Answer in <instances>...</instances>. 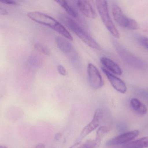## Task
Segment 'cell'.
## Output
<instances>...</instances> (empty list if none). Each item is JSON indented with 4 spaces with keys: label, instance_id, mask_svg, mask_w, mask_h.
<instances>
[{
    "label": "cell",
    "instance_id": "obj_1",
    "mask_svg": "<svg viewBox=\"0 0 148 148\" xmlns=\"http://www.w3.org/2000/svg\"><path fill=\"white\" fill-rule=\"evenodd\" d=\"M27 15L34 21L47 26L58 32L66 39L73 41V36L66 28L50 16L38 11L29 12Z\"/></svg>",
    "mask_w": 148,
    "mask_h": 148
},
{
    "label": "cell",
    "instance_id": "obj_3",
    "mask_svg": "<svg viewBox=\"0 0 148 148\" xmlns=\"http://www.w3.org/2000/svg\"><path fill=\"white\" fill-rule=\"evenodd\" d=\"M96 2L97 10L105 27L114 37L119 38L120 34L110 15L107 1H97Z\"/></svg>",
    "mask_w": 148,
    "mask_h": 148
},
{
    "label": "cell",
    "instance_id": "obj_17",
    "mask_svg": "<svg viewBox=\"0 0 148 148\" xmlns=\"http://www.w3.org/2000/svg\"><path fill=\"white\" fill-rule=\"evenodd\" d=\"M109 131V129L106 126H103L100 127L97 131L96 138L102 140L103 138L108 134Z\"/></svg>",
    "mask_w": 148,
    "mask_h": 148
},
{
    "label": "cell",
    "instance_id": "obj_12",
    "mask_svg": "<svg viewBox=\"0 0 148 148\" xmlns=\"http://www.w3.org/2000/svg\"><path fill=\"white\" fill-rule=\"evenodd\" d=\"M100 60L101 63L108 71L118 75H121L122 74V70L120 66L111 59L102 57Z\"/></svg>",
    "mask_w": 148,
    "mask_h": 148
},
{
    "label": "cell",
    "instance_id": "obj_19",
    "mask_svg": "<svg viewBox=\"0 0 148 148\" xmlns=\"http://www.w3.org/2000/svg\"><path fill=\"white\" fill-rule=\"evenodd\" d=\"M57 69H58V72L62 75L66 76V70L62 65H58Z\"/></svg>",
    "mask_w": 148,
    "mask_h": 148
},
{
    "label": "cell",
    "instance_id": "obj_23",
    "mask_svg": "<svg viewBox=\"0 0 148 148\" xmlns=\"http://www.w3.org/2000/svg\"><path fill=\"white\" fill-rule=\"evenodd\" d=\"M29 63H31V65H37L38 63V60L35 57H31L30 59H29Z\"/></svg>",
    "mask_w": 148,
    "mask_h": 148
},
{
    "label": "cell",
    "instance_id": "obj_15",
    "mask_svg": "<svg viewBox=\"0 0 148 148\" xmlns=\"http://www.w3.org/2000/svg\"><path fill=\"white\" fill-rule=\"evenodd\" d=\"M56 3L60 4L64 10L65 11L72 17L76 18L77 17V13L75 9L71 6L68 1H55Z\"/></svg>",
    "mask_w": 148,
    "mask_h": 148
},
{
    "label": "cell",
    "instance_id": "obj_9",
    "mask_svg": "<svg viewBox=\"0 0 148 148\" xmlns=\"http://www.w3.org/2000/svg\"><path fill=\"white\" fill-rule=\"evenodd\" d=\"M56 42L58 47L63 54L73 61L76 59V52L72 43L67 39L59 36L56 38Z\"/></svg>",
    "mask_w": 148,
    "mask_h": 148
},
{
    "label": "cell",
    "instance_id": "obj_16",
    "mask_svg": "<svg viewBox=\"0 0 148 148\" xmlns=\"http://www.w3.org/2000/svg\"><path fill=\"white\" fill-rule=\"evenodd\" d=\"M101 141L97 138L88 140L84 143V148H99Z\"/></svg>",
    "mask_w": 148,
    "mask_h": 148
},
{
    "label": "cell",
    "instance_id": "obj_13",
    "mask_svg": "<svg viewBox=\"0 0 148 148\" xmlns=\"http://www.w3.org/2000/svg\"><path fill=\"white\" fill-rule=\"evenodd\" d=\"M130 105L133 110L140 115H145L147 112V108L146 105L136 98L131 99Z\"/></svg>",
    "mask_w": 148,
    "mask_h": 148
},
{
    "label": "cell",
    "instance_id": "obj_11",
    "mask_svg": "<svg viewBox=\"0 0 148 148\" xmlns=\"http://www.w3.org/2000/svg\"><path fill=\"white\" fill-rule=\"evenodd\" d=\"M77 5L80 11L88 18L93 19L96 18L97 13L88 1H77Z\"/></svg>",
    "mask_w": 148,
    "mask_h": 148
},
{
    "label": "cell",
    "instance_id": "obj_2",
    "mask_svg": "<svg viewBox=\"0 0 148 148\" xmlns=\"http://www.w3.org/2000/svg\"><path fill=\"white\" fill-rule=\"evenodd\" d=\"M61 20L69 29L72 30L87 45L94 49L100 50L98 43L75 21L65 15L61 16Z\"/></svg>",
    "mask_w": 148,
    "mask_h": 148
},
{
    "label": "cell",
    "instance_id": "obj_25",
    "mask_svg": "<svg viewBox=\"0 0 148 148\" xmlns=\"http://www.w3.org/2000/svg\"><path fill=\"white\" fill-rule=\"evenodd\" d=\"M0 148H8L7 147H5V146H0Z\"/></svg>",
    "mask_w": 148,
    "mask_h": 148
},
{
    "label": "cell",
    "instance_id": "obj_4",
    "mask_svg": "<svg viewBox=\"0 0 148 148\" xmlns=\"http://www.w3.org/2000/svg\"><path fill=\"white\" fill-rule=\"evenodd\" d=\"M112 11L114 20L121 27L133 30L139 28L138 23L135 20L126 16L117 4L114 3L112 5Z\"/></svg>",
    "mask_w": 148,
    "mask_h": 148
},
{
    "label": "cell",
    "instance_id": "obj_7",
    "mask_svg": "<svg viewBox=\"0 0 148 148\" xmlns=\"http://www.w3.org/2000/svg\"><path fill=\"white\" fill-rule=\"evenodd\" d=\"M116 50L119 55L122 58L123 61L127 63L130 64L132 66L137 68H143L145 67L144 62L139 58L133 55L132 54L128 52V51L120 46L118 44H116Z\"/></svg>",
    "mask_w": 148,
    "mask_h": 148
},
{
    "label": "cell",
    "instance_id": "obj_6",
    "mask_svg": "<svg viewBox=\"0 0 148 148\" xmlns=\"http://www.w3.org/2000/svg\"><path fill=\"white\" fill-rule=\"evenodd\" d=\"M88 78L90 86L94 89L101 88L104 84L103 80L97 68L91 63L88 66Z\"/></svg>",
    "mask_w": 148,
    "mask_h": 148
},
{
    "label": "cell",
    "instance_id": "obj_20",
    "mask_svg": "<svg viewBox=\"0 0 148 148\" xmlns=\"http://www.w3.org/2000/svg\"><path fill=\"white\" fill-rule=\"evenodd\" d=\"M140 42L143 46L148 49V38L147 37L143 38L141 40Z\"/></svg>",
    "mask_w": 148,
    "mask_h": 148
},
{
    "label": "cell",
    "instance_id": "obj_22",
    "mask_svg": "<svg viewBox=\"0 0 148 148\" xmlns=\"http://www.w3.org/2000/svg\"><path fill=\"white\" fill-rule=\"evenodd\" d=\"M69 148H84V143L77 142Z\"/></svg>",
    "mask_w": 148,
    "mask_h": 148
},
{
    "label": "cell",
    "instance_id": "obj_10",
    "mask_svg": "<svg viewBox=\"0 0 148 148\" xmlns=\"http://www.w3.org/2000/svg\"><path fill=\"white\" fill-rule=\"evenodd\" d=\"M102 70L115 89L121 94H125L127 92V86L122 80L108 71L105 68H102Z\"/></svg>",
    "mask_w": 148,
    "mask_h": 148
},
{
    "label": "cell",
    "instance_id": "obj_24",
    "mask_svg": "<svg viewBox=\"0 0 148 148\" xmlns=\"http://www.w3.org/2000/svg\"><path fill=\"white\" fill-rule=\"evenodd\" d=\"M36 148H45V145L42 144H40L37 145Z\"/></svg>",
    "mask_w": 148,
    "mask_h": 148
},
{
    "label": "cell",
    "instance_id": "obj_21",
    "mask_svg": "<svg viewBox=\"0 0 148 148\" xmlns=\"http://www.w3.org/2000/svg\"><path fill=\"white\" fill-rule=\"evenodd\" d=\"M0 2L2 3H5V4H9V5H16V3L14 1H9V0H2L0 1Z\"/></svg>",
    "mask_w": 148,
    "mask_h": 148
},
{
    "label": "cell",
    "instance_id": "obj_18",
    "mask_svg": "<svg viewBox=\"0 0 148 148\" xmlns=\"http://www.w3.org/2000/svg\"><path fill=\"white\" fill-rule=\"evenodd\" d=\"M35 47L36 49L42 54L46 55H49V52H50L49 49L46 46H43L40 44H36Z\"/></svg>",
    "mask_w": 148,
    "mask_h": 148
},
{
    "label": "cell",
    "instance_id": "obj_14",
    "mask_svg": "<svg viewBox=\"0 0 148 148\" xmlns=\"http://www.w3.org/2000/svg\"><path fill=\"white\" fill-rule=\"evenodd\" d=\"M123 148H148V136L140 138L139 140L130 143L124 144Z\"/></svg>",
    "mask_w": 148,
    "mask_h": 148
},
{
    "label": "cell",
    "instance_id": "obj_5",
    "mask_svg": "<svg viewBox=\"0 0 148 148\" xmlns=\"http://www.w3.org/2000/svg\"><path fill=\"white\" fill-rule=\"evenodd\" d=\"M103 117V111L102 109H98L96 110L92 120L85 126L82 130L80 134L81 140L85 138L91 132L96 129L101 124Z\"/></svg>",
    "mask_w": 148,
    "mask_h": 148
},
{
    "label": "cell",
    "instance_id": "obj_8",
    "mask_svg": "<svg viewBox=\"0 0 148 148\" xmlns=\"http://www.w3.org/2000/svg\"><path fill=\"white\" fill-rule=\"evenodd\" d=\"M139 135V130H135L127 132L109 140L106 144L108 146L124 145L135 139Z\"/></svg>",
    "mask_w": 148,
    "mask_h": 148
}]
</instances>
